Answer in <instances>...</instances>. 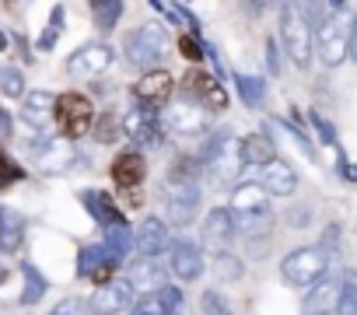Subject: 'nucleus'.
Listing matches in <instances>:
<instances>
[{"instance_id":"obj_1","label":"nucleus","mask_w":357,"mask_h":315,"mask_svg":"<svg viewBox=\"0 0 357 315\" xmlns=\"http://www.w3.org/2000/svg\"><path fill=\"white\" fill-rule=\"evenodd\" d=\"M165 49H168V29H165L161 22H144V25H140L137 32H130L126 43H123L126 60H130L133 67H140V70H158Z\"/></svg>"},{"instance_id":"obj_2","label":"nucleus","mask_w":357,"mask_h":315,"mask_svg":"<svg viewBox=\"0 0 357 315\" xmlns=\"http://www.w3.org/2000/svg\"><path fill=\"white\" fill-rule=\"evenodd\" d=\"M329 270V256L319 249V245H301V249H291L280 263V277L287 287H315Z\"/></svg>"},{"instance_id":"obj_3","label":"nucleus","mask_w":357,"mask_h":315,"mask_svg":"<svg viewBox=\"0 0 357 315\" xmlns=\"http://www.w3.org/2000/svg\"><path fill=\"white\" fill-rule=\"evenodd\" d=\"M53 123L60 126V133H63L67 140L84 137V133L95 126V105H91V98H84V95H77V91H63V95H56Z\"/></svg>"},{"instance_id":"obj_4","label":"nucleus","mask_w":357,"mask_h":315,"mask_svg":"<svg viewBox=\"0 0 357 315\" xmlns=\"http://www.w3.org/2000/svg\"><path fill=\"white\" fill-rule=\"evenodd\" d=\"M280 43H284V53L298 67H308V60H312V25L305 22L298 4L280 8Z\"/></svg>"},{"instance_id":"obj_5","label":"nucleus","mask_w":357,"mask_h":315,"mask_svg":"<svg viewBox=\"0 0 357 315\" xmlns=\"http://www.w3.org/2000/svg\"><path fill=\"white\" fill-rule=\"evenodd\" d=\"M158 126L172 137H200L211 126V112L200 102H172L158 116Z\"/></svg>"},{"instance_id":"obj_6","label":"nucleus","mask_w":357,"mask_h":315,"mask_svg":"<svg viewBox=\"0 0 357 315\" xmlns=\"http://www.w3.org/2000/svg\"><path fill=\"white\" fill-rule=\"evenodd\" d=\"M200 186L190 179H168L165 186V217L175 228H186L193 224V217L200 214Z\"/></svg>"},{"instance_id":"obj_7","label":"nucleus","mask_w":357,"mask_h":315,"mask_svg":"<svg viewBox=\"0 0 357 315\" xmlns=\"http://www.w3.org/2000/svg\"><path fill=\"white\" fill-rule=\"evenodd\" d=\"M340 15H347V11H340ZM340 15H333V18H326L319 29H315V36H312V49L319 53V60L326 63V67H340L343 60H347V43H350V25L340 18Z\"/></svg>"},{"instance_id":"obj_8","label":"nucleus","mask_w":357,"mask_h":315,"mask_svg":"<svg viewBox=\"0 0 357 315\" xmlns=\"http://www.w3.org/2000/svg\"><path fill=\"white\" fill-rule=\"evenodd\" d=\"M112 60H116V49L109 43H84V46H77L70 53L67 74L74 81H91V77H102L112 67Z\"/></svg>"},{"instance_id":"obj_9","label":"nucleus","mask_w":357,"mask_h":315,"mask_svg":"<svg viewBox=\"0 0 357 315\" xmlns=\"http://www.w3.org/2000/svg\"><path fill=\"white\" fill-rule=\"evenodd\" d=\"M168 266H172V273L178 277V280H200L204 277V270H207V259H204V249L197 245V242H175L172 245V252H168Z\"/></svg>"},{"instance_id":"obj_10","label":"nucleus","mask_w":357,"mask_h":315,"mask_svg":"<svg viewBox=\"0 0 357 315\" xmlns=\"http://www.w3.org/2000/svg\"><path fill=\"white\" fill-rule=\"evenodd\" d=\"M130 305H133L130 284H126V280H109V284H102V287L91 294L88 312H91V315H119V312H126Z\"/></svg>"},{"instance_id":"obj_11","label":"nucleus","mask_w":357,"mask_h":315,"mask_svg":"<svg viewBox=\"0 0 357 315\" xmlns=\"http://www.w3.org/2000/svg\"><path fill=\"white\" fill-rule=\"evenodd\" d=\"M36 165L46 176H63V172H70L77 165V151H74L70 140H50V144H43L36 151Z\"/></svg>"},{"instance_id":"obj_12","label":"nucleus","mask_w":357,"mask_h":315,"mask_svg":"<svg viewBox=\"0 0 357 315\" xmlns=\"http://www.w3.org/2000/svg\"><path fill=\"white\" fill-rule=\"evenodd\" d=\"M231 238H235V217H231V210L228 207H214L207 214L204 228H200V242L207 249H214V252H225L231 245Z\"/></svg>"},{"instance_id":"obj_13","label":"nucleus","mask_w":357,"mask_h":315,"mask_svg":"<svg viewBox=\"0 0 357 315\" xmlns=\"http://www.w3.org/2000/svg\"><path fill=\"white\" fill-rule=\"evenodd\" d=\"M119 123H123V137H130V140H137V144H158V133H161V126H158V109L133 105Z\"/></svg>"},{"instance_id":"obj_14","label":"nucleus","mask_w":357,"mask_h":315,"mask_svg":"<svg viewBox=\"0 0 357 315\" xmlns=\"http://www.w3.org/2000/svg\"><path fill=\"white\" fill-rule=\"evenodd\" d=\"M112 270H116V259H109V252L102 245H84L81 256H77V277H88L95 280L98 287L112 280Z\"/></svg>"},{"instance_id":"obj_15","label":"nucleus","mask_w":357,"mask_h":315,"mask_svg":"<svg viewBox=\"0 0 357 315\" xmlns=\"http://www.w3.org/2000/svg\"><path fill=\"white\" fill-rule=\"evenodd\" d=\"M259 172H263L259 186L266 190V197H291L298 190V176H294V169L284 162V158H273V162L263 165Z\"/></svg>"},{"instance_id":"obj_16","label":"nucleus","mask_w":357,"mask_h":315,"mask_svg":"<svg viewBox=\"0 0 357 315\" xmlns=\"http://www.w3.org/2000/svg\"><path fill=\"white\" fill-rule=\"evenodd\" d=\"M133 95H137V102L140 105H147V109H154V105H165L168 102V95H172V74L168 70H147L140 81H137V88H133Z\"/></svg>"},{"instance_id":"obj_17","label":"nucleus","mask_w":357,"mask_h":315,"mask_svg":"<svg viewBox=\"0 0 357 315\" xmlns=\"http://www.w3.org/2000/svg\"><path fill=\"white\" fill-rule=\"evenodd\" d=\"M130 291H137V294H151V291H161L165 287V266L158 263V259H151V256H140V259H133L130 263Z\"/></svg>"},{"instance_id":"obj_18","label":"nucleus","mask_w":357,"mask_h":315,"mask_svg":"<svg viewBox=\"0 0 357 315\" xmlns=\"http://www.w3.org/2000/svg\"><path fill=\"white\" fill-rule=\"evenodd\" d=\"M53 109H56V98L50 91H29L22 98V119L39 133L53 126Z\"/></svg>"},{"instance_id":"obj_19","label":"nucleus","mask_w":357,"mask_h":315,"mask_svg":"<svg viewBox=\"0 0 357 315\" xmlns=\"http://www.w3.org/2000/svg\"><path fill=\"white\" fill-rule=\"evenodd\" d=\"M168 245V228H165V221L161 217H144L140 224H137V231H133V249L140 252V256H151V259H158V252Z\"/></svg>"},{"instance_id":"obj_20","label":"nucleus","mask_w":357,"mask_h":315,"mask_svg":"<svg viewBox=\"0 0 357 315\" xmlns=\"http://www.w3.org/2000/svg\"><path fill=\"white\" fill-rule=\"evenodd\" d=\"M231 217H245V214H263L270 210V197L259 183H238L231 193Z\"/></svg>"},{"instance_id":"obj_21","label":"nucleus","mask_w":357,"mask_h":315,"mask_svg":"<svg viewBox=\"0 0 357 315\" xmlns=\"http://www.w3.org/2000/svg\"><path fill=\"white\" fill-rule=\"evenodd\" d=\"M112 183L119 186V190H133V186H140L144 183V176H147V165H144V158H140V151H123L116 162H112Z\"/></svg>"},{"instance_id":"obj_22","label":"nucleus","mask_w":357,"mask_h":315,"mask_svg":"<svg viewBox=\"0 0 357 315\" xmlns=\"http://www.w3.org/2000/svg\"><path fill=\"white\" fill-rule=\"evenodd\" d=\"M186 91H190V95H197V98H204V109H207V112H214V109H225V105H228L225 88H221L214 77H207L204 70H190V74H186Z\"/></svg>"},{"instance_id":"obj_23","label":"nucleus","mask_w":357,"mask_h":315,"mask_svg":"<svg viewBox=\"0 0 357 315\" xmlns=\"http://www.w3.org/2000/svg\"><path fill=\"white\" fill-rule=\"evenodd\" d=\"M81 203H84V210H88L102 228L123 224V214L116 210V203H112V197H109V193H102V190H84V193H81Z\"/></svg>"},{"instance_id":"obj_24","label":"nucleus","mask_w":357,"mask_h":315,"mask_svg":"<svg viewBox=\"0 0 357 315\" xmlns=\"http://www.w3.org/2000/svg\"><path fill=\"white\" fill-rule=\"evenodd\" d=\"M25 242V217L15 207H0V252H18Z\"/></svg>"},{"instance_id":"obj_25","label":"nucleus","mask_w":357,"mask_h":315,"mask_svg":"<svg viewBox=\"0 0 357 315\" xmlns=\"http://www.w3.org/2000/svg\"><path fill=\"white\" fill-rule=\"evenodd\" d=\"M336 284L340 280L322 277L315 287H308V294H305V315H329V308L336 305Z\"/></svg>"},{"instance_id":"obj_26","label":"nucleus","mask_w":357,"mask_h":315,"mask_svg":"<svg viewBox=\"0 0 357 315\" xmlns=\"http://www.w3.org/2000/svg\"><path fill=\"white\" fill-rule=\"evenodd\" d=\"M238 151H242V165H270L273 158H277V147L270 144V137H263V133H252V137H245L242 144H238Z\"/></svg>"},{"instance_id":"obj_27","label":"nucleus","mask_w":357,"mask_h":315,"mask_svg":"<svg viewBox=\"0 0 357 315\" xmlns=\"http://www.w3.org/2000/svg\"><path fill=\"white\" fill-rule=\"evenodd\" d=\"M336 315H357V270H343L336 284Z\"/></svg>"},{"instance_id":"obj_28","label":"nucleus","mask_w":357,"mask_h":315,"mask_svg":"<svg viewBox=\"0 0 357 315\" xmlns=\"http://www.w3.org/2000/svg\"><path fill=\"white\" fill-rule=\"evenodd\" d=\"M105 252H109V259H126L130 256V249H133V231L126 228V224H112V228H105V245H102Z\"/></svg>"},{"instance_id":"obj_29","label":"nucleus","mask_w":357,"mask_h":315,"mask_svg":"<svg viewBox=\"0 0 357 315\" xmlns=\"http://www.w3.org/2000/svg\"><path fill=\"white\" fill-rule=\"evenodd\" d=\"M235 231H242L249 242L256 238H266L273 231V214L263 210V214H245V217H235Z\"/></svg>"},{"instance_id":"obj_30","label":"nucleus","mask_w":357,"mask_h":315,"mask_svg":"<svg viewBox=\"0 0 357 315\" xmlns=\"http://www.w3.org/2000/svg\"><path fill=\"white\" fill-rule=\"evenodd\" d=\"M22 277H25V284H22V305H39L43 294H46V277L32 263L22 266Z\"/></svg>"},{"instance_id":"obj_31","label":"nucleus","mask_w":357,"mask_h":315,"mask_svg":"<svg viewBox=\"0 0 357 315\" xmlns=\"http://www.w3.org/2000/svg\"><path fill=\"white\" fill-rule=\"evenodd\" d=\"M231 81H235V88H238V95H242V102H245L249 109L263 105V98H266V84H263L259 77H252V74H235Z\"/></svg>"},{"instance_id":"obj_32","label":"nucleus","mask_w":357,"mask_h":315,"mask_svg":"<svg viewBox=\"0 0 357 315\" xmlns=\"http://www.w3.org/2000/svg\"><path fill=\"white\" fill-rule=\"evenodd\" d=\"M91 18H95V25L102 32H109L123 18V4H119V0H95V4H91Z\"/></svg>"},{"instance_id":"obj_33","label":"nucleus","mask_w":357,"mask_h":315,"mask_svg":"<svg viewBox=\"0 0 357 315\" xmlns=\"http://www.w3.org/2000/svg\"><path fill=\"white\" fill-rule=\"evenodd\" d=\"M95 140H98V144H116V140H123V123H119L116 112L95 116Z\"/></svg>"},{"instance_id":"obj_34","label":"nucleus","mask_w":357,"mask_h":315,"mask_svg":"<svg viewBox=\"0 0 357 315\" xmlns=\"http://www.w3.org/2000/svg\"><path fill=\"white\" fill-rule=\"evenodd\" d=\"M214 273H218L221 280L235 284V280H242V273H245V263H242L238 256H231V252H218V256H214Z\"/></svg>"},{"instance_id":"obj_35","label":"nucleus","mask_w":357,"mask_h":315,"mask_svg":"<svg viewBox=\"0 0 357 315\" xmlns=\"http://www.w3.org/2000/svg\"><path fill=\"white\" fill-rule=\"evenodd\" d=\"M0 91L8 98H25V77L18 67H0Z\"/></svg>"},{"instance_id":"obj_36","label":"nucleus","mask_w":357,"mask_h":315,"mask_svg":"<svg viewBox=\"0 0 357 315\" xmlns=\"http://www.w3.org/2000/svg\"><path fill=\"white\" fill-rule=\"evenodd\" d=\"M158 305H161V315H183L186 298H183V291H178V287L165 284V287L158 291Z\"/></svg>"},{"instance_id":"obj_37","label":"nucleus","mask_w":357,"mask_h":315,"mask_svg":"<svg viewBox=\"0 0 357 315\" xmlns=\"http://www.w3.org/2000/svg\"><path fill=\"white\" fill-rule=\"evenodd\" d=\"M60 32H63V8H53V18H50L46 32L39 36V53H50L60 43Z\"/></svg>"},{"instance_id":"obj_38","label":"nucleus","mask_w":357,"mask_h":315,"mask_svg":"<svg viewBox=\"0 0 357 315\" xmlns=\"http://www.w3.org/2000/svg\"><path fill=\"white\" fill-rule=\"evenodd\" d=\"M18 179H25V169L15 162L11 154L0 151V190H4V186H15Z\"/></svg>"},{"instance_id":"obj_39","label":"nucleus","mask_w":357,"mask_h":315,"mask_svg":"<svg viewBox=\"0 0 357 315\" xmlns=\"http://www.w3.org/2000/svg\"><path fill=\"white\" fill-rule=\"evenodd\" d=\"M200 305H204V315H235L231 305H228V298L221 291H204Z\"/></svg>"},{"instance_id":"obj_40","label":"nucleus","mask_w":357,"mask_h":315,"mask_svg":"<svg viewBox=\"0 0 357 315\" xmlns=\"http://www.w3.org/2000/svg\"><path fill=\"white\" fill-rule=\"evenodd\" d=\"M308 119H312V126H315V133H319V140L333 147V144H336V130H333V126H329V123H326V119H322L319 112H308Z\"/></svg>"},{"instance_id":"obj_41","label":"nucleus","mask_w":357,"mask_h":315,"mask_svg":"<svg viewBox=\"0 0 357 315\" xmlns=\"http://www.w3.org/2000/svg\"><path fill=\"white\" fill-rule=\"evenodd\" d=\"M126 315H161V305H158V298H140L137 305L126 308Z\"/></svg>"},{"instance_id":"obj_42","label":"nucleus","mask_w":357,"mask_h":315,"mask_svg":"<svg viewBox=\"0 0 357 315\" xmlns=\"http://www.w3.org/2000/svg\"><path fill=\"white\" fill-rule=\"evenodd\" d=\"M178 49H183V56H186V60H193V63H197V60H204V53H200V43H197V39H190V36H183V39H178Z\"/></svg>"},{"instance_id":"obj_43","label":"nucleus","mask_w":357,"mask_h":315,"mask_svg":"<svg viewBox=\"0 0 357 315\" xmlns=\"http://www.w3.org/2000/svg\"><path fill=\"white\" fill-rule=\"evenodd\" d=\"M308 217H312V207H294V210L287 214V224H291V228H308V224H312Z\"/></svg>"},{"instance_id":"obj_44","label":"nucleus","mask_w":357,"mask_h":315,"mask_svg":"<svg viewBox=\"0 0 357 315\" xmlns=\"http://www.w3.org/2000/svg\"><path fill=\"white\" fill-rule=\"evenodd\" d=\"M50 315H84V305H81L77 298H67V301H60Z\"/></svg>"},{"instance_id":"obj_45","label":"nucleus","mask_w":357,"mask_h":315,"mask_svg":"<svg viewBox=\"0 0 357 315\" xmlns=\"http://www.w3.org/2000/svg\"><path fill=\"white\" fill-rule=\"evenodd\" d=\"M266 63H270V74H280V53H277V39L266 43Z\"/></svg>"},{"instance_id":"obj_46","label":"nucleus","mask_w":357,"mask_h":315,"mask_svg":"<svg viewBox=\"0 0 357 315\" xmlns=\"http://www.w3.org/2000/svg\"><path fill=\"white\" fill-rule=\"evenodd\" d=\"M347 56L357 60V15L350 18V43H347Z\"/></svg>"},{"instance_id":"obj_47","label":"nucleus","mask_w":357,"mask_h":315,"mask_svg":"<svg viewBox=\"0 0 357 315\" xmlns=\"http://www.w3.org/2000/svg\"><path fill=\"white\" fill-rule=\"evenodd\" d=\"M8 137H11V116L0 109V140H8Z\"/></svg>"},{"instance_id":"obj_48","label":"nucleus","mask_w":357,"mask_h":315,"mask_svg":"<svg viewBox=\"0 0 357 315\" xmlns=\"http://www.w3.org/2000/svg\"><path fill=\"white\" fill-rule=\"evenodd\" d=\"M4 280H8V266H4V263H0V284H4Z\"/></svg>"}]
</instances>
